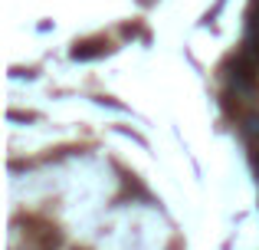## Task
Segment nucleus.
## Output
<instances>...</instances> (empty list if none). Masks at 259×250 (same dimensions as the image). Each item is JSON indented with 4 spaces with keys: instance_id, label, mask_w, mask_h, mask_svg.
I'll use <instances>...</instances> for the list:
<instances>
[{
    "instance_id": "1",
    "label": "nucleus",
    "mask_w": 259,
    "mask_h": 250,
    "mask_svg": "<svg viewBox=\"0 0 259 250\" xmlns=\"http://www.w3.org/2000/svg\"><path fill=\"white\" fill-rule=\"evenodd\" d=\"M99 53H102V46L82 43V46H76V50H72V56H76V59H89V56H99Z\"/></svg>"
}]
</instances>
